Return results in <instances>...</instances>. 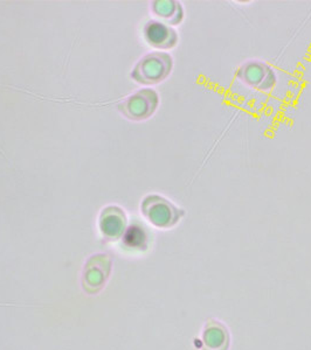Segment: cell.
<instances>
[{
    "mask_svg": "<svg viewBox=\"0 0 311 350\" xmlns=\"http://www.w3.org/2000/svg\"><path fill=\"white\" fill-rule=\"evenodd\" d=\"M236 76L247 87L259 92H269L275 87L277 81L275 69L259 60H249L241 64Z\"/></svg>",
    "mask_w": 311,
    "mask_h": 350,
    "instance_id": "3",
    "label": "cell"
},
{
    "mask_svg": "<svg viewBox=\"0 0 311 350\" xmlns=\"http://www.w3.org/2000/svg\"><path fill=\"white\" fill-rule=\"evenodd\" d=\"M160 105V96L153 89H140L119 104L121 113L128 120H149Z\"/></svg>",
    "mask_w": 311,
    "mask_h": 350,
    "instance_id": "4",
    "label": "cell"
},
{
    "mask_svg": "<svg viewBox=\"0 0 311 350\" xmlns=\"http://www.w3.org/2000/svg\"><path fill=\"white\" fill-rule=\"evenodd\" d=\"M152 12L169 26L179 25L184 19L183 5L176 0H158L151 5Z\"/></svg>",
    "mask_w": 311,
    "mask_h": 350,
    "instance_id": "7",
    "label": "cell"
},
{
    "mask_svg": "<svg viewBox=\"0 0 311 350\" xmlns=\"http://www.w3.org/2000/svg\"><path fill=\"white\" fill-rule=\"evenodd\" d=\"M143 36L145 41L151 47L158 49H170L178 42V34L176 31L164 24L162 21H151L144 26Z\"/></svg>",
    "mask_w": 311,
    "mask_h": 350,
    "instance_id": "5",
    "label": "cell"
},
{
    "mask_svg": "<svg viewBox=\"0 0 311 350\" xmlns=\"http://www.w3.org/2000/svg\"><path fill=\"white\" fill-rule=\"evenodd\" d=\"M173 59L168 53L155 52L143 56L132 72V79L144 85L163 82L171 74Z\"/></svg>",
    "mask_w": 311,
    "mask_h": 350,
    "instance_id": "1",
    "label": "cell"
},
{
    "mask_svg": "<svg viewBox=\"0 0 311 350\" xmlns=\"http://www.w3.org/2000/svg\"><path fill=\"white\" fill-rule=\"evenodd\" d=\"M127 227V216L121 208L110 206L103 209L100 216L101 232L105 239H120Z\"/></svg>",
    "mask_w": 311,
    "mask_h": 350,
    "instance_id": "6",
    "label": "cell"
},
{
    "mask_svg": "<svg viewBox=\"0 0 311 350\" xmlns=\"http://www.w3.org/2000/svg\"><path fill=\"white\" fill-rule=\"evenodd\" d=\"M140 209L144 217L148 219L149 222L155 227L163 229L176 226L180 219L185 215L183 209L175 206L170 200L157 194L145 196L140 204Z\"/></svg>",
    "mask_w": 311,
    "mask_h": 350,
    "instance_id": "2",
    "label": "cell"
}]
</instances>
